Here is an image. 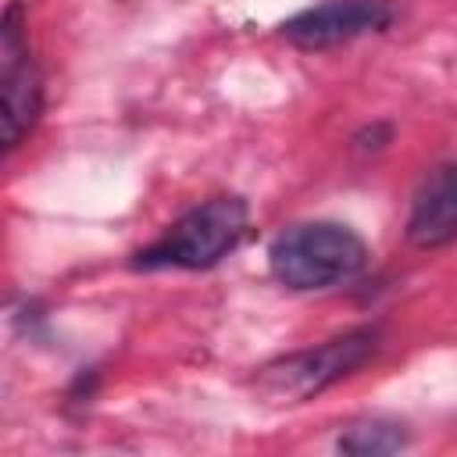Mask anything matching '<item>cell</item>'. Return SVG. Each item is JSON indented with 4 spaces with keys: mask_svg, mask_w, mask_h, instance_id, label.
<instances>
[{
    "mask_svg": "<svg viewBox=\"0 0 457 457\" xmlns=\"http://www.w3.org/2000/svg\"><path fill=\"white\" fill-rule=\"evenodd\" d=\"M368 264V243L343 221H300L268 246V271L293 293H318L357 278Z\"/></svg>",
    "mask_w": 457,
    "mask_h": 457,
    "instance_id": "obj_1",
    "label": "cell"
},
{
    "mask_svg": "<svg viewBox=\"0 0 457 457\" xmlns=\"http://www.w3.org/2000/svg\"><path fill=\"white\" fill-rule=\"evenodd\" d=\"M382 332L375 325H357L346 328L343 336H332L318 346L286 353L278 361H268L253 375V389L275 403V407H296L314 400L318 393L332 389L346 375H353L368 357H375Z\"/></svg>",
    "mask_w": 457,
    "mask_h": 457,
    "instance_id": "obj_2",
    "label": "cell"
},
{
    "mask_svg": "<svg viewBox=\"0 0 457 457\" xmlns=\"http://www.w3.org/2000/svg\"><path fill=\"white\" fill-rule=\"evenodd\" d=\"M250 207L243 196H211L171 221L150 246L132 257V268H179V271H204L228 257L239 239L246 236Z\"/></svg>",
    "mask_w": 457,
    "mask_h": 457,
    "instance_id": "obj_3",
    "label": "cell"
},
{
    "mask_svg": "<svg viewBox=\"0 0 457 457\" xmlns=\"http://www.w3.org/2000/svg\"><path fill=\"white\" fill-rule=\"evenodd\" d=\"M0 89H4L0 139L4 150H14L32 132L43 111V75L29 54L25 7L18 0H11L0 18Z\"/></svg>",
    "mask_w": 457,
    "mask_h": 457,
    "instance_id": "obj_4",
    "label": "cell"
},
{
    "mask_svg": "<svg viewBox=\"0 0 457 457\" xmlns=\"http://www.w3.org/2000/svg\"><path fill=\"white\" fill-rule=\"evenodd\" d=\"M396 21V0H325L296 11L278 25L282 39L300 50H328L361 36L386 32Z\"/></svg>",
    "mask_w": 457,
    "mask_h": 457,
    "instance_id": "obj_5",
    "label": "cell"
},
{
    "mask_svg": "<svg viewBox=\"0 0 457 457\" xmlns=\"http://www.w3.org/2000/svg\"><path fill=\"white\" fill-rule=\"evenodd\" d=\"M403 232L418 250H439L457 239V164H436L418 182Z\"/></svg>",
    "mask_w": 457,
    "mask_h": 457,
    "instance_id": "obj_6",
    "label": "cell"
},
{
    "mask_svg": "<svg viewBox=\"0 0 457 457\" xmlns=\"http://www.w3.org/2000/svg\"><path fill=\"white\" fill-rule=\"evenodd\" d=\"M403 446H411V432L407 425L389 421V418L350 421L336 439V450L350 457H382V453H400Z\"/></svg>",
    "mask_w": 457,
    "mask_h": 457,
    "instance_id": "obj_7",
    "label": "cell"
},
{
    "mask_svg": "<svg viewBox=\"0 0 457 457\" xmlns=\"http://www.w3.org/2000/svg\"><path fill=\"white\" fill-rule=\"evenodd\" d=\"M389 136H393V129H389L386 121H375V125H364V129L353 136V146H357V150H382V146L389 143Z\"/></svg>",
    "mask_w": 457,
    "mask_h": 457,
    "instance_id": "obj_8",
    "label": "cell"
}]
</instances>
